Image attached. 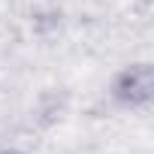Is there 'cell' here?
I'll return each mask as SVG.
<instances>
[{
    "instance_id": "7a4b0ae2",
    "label": "cell",
    "mask_w": 154,
    "mask_h": 154,
    "mask_svg": "<svg viewBox=\"0 0 154 154\" xmlns=\"http://www.w3.org/2000/svg\"><path fill=\"white\" fill-rule=\"evenodd\" d=\"M0 154H24V151H18V148H3Z\"/></svg>"
},
{
    "instance_id": "6da1fadb",
    "label": "cell",
    "mask_w": 154,
    "mask_h": 154,
    "mask_svg": "<svg viewBox=\"0 0 154 154\" xmlns=\"http://www.w3.org/2000/svg\"><path fill=\"white\" fill-rule=\"evenodd\" d=\"M109 97L118 106L145 109L151 103V97H154V69H151V63L139 60V63L121 66L109 82Z\"/></svg>"
}]
</instances>
